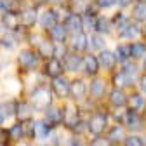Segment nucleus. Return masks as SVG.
Here are the masks:
<instances>
[{
  "label": "nucleus",
  "mask_w": 146,
  "mask_h": 146,
  "mask_svg": "<svg viewBox=\"0 0 146 146\" xmlns=\"http://www.w3.org/2000/svg\"><path fill=\"white\" fill-rule=\"evenodd\" d=\"M132 2H136V0H118V4H120L122 7H127V5H131Z\"/></svg>",
  "instance_id": "obj_43"
},
{
  "label": "nucleus",
  "mask_w": 146,
  "mask_h": 146,
  "mask_svg": "<svg viewBox=\"0 0 146 146\" xmlns=\"http://www.w3.org/2000/svg\"><path fill=\"white\" fill-rule=\"evenodd\" d=\"M50 90L56 94L59 99H64L70 96V82L63 77H56L50 82Z\"/></svg>",
  "instance_id": "obj_3"
},
{
  "label": "nucleus",
  "mask_w": 146,
  "mask_h": 146,
  "mask_svg": "<svg viewBox=\"0 0 146 146\" xmlns=\"http://www.w3.org/2000/svg\"><path fill=\"white\" fill-rule=\"evenodd\" d=\"M113 144H120L122 141H125V134H123V127L122 125H115L108 131V136H106Z\"/></svg>",
  "instance_id": "obj_24"
},
{
  "label": "nucleus",
  "mask_w": 146,
  "mask_h": 146,
  "mask_svg": "<svg viewBox=\"0 0 146 146\" xmlns=\"http://www.w3.org/2000/svg\"><path fill=\"white\" fill-rule=\"evenodd\" d=\"M144 143H146V139H144Z\"/></svg>",
  "instance_id": "obj_50"
},
{
  "label": "nucleus",
  "mask_w": 146,
  "mask_h": 146,
  "mask_svg": "<svg viewBox=\"0 0 146 146\" xmlns=\"http://www.w3.org/2000/svg\"><path fill=\"white\" fill-rule=\"evenodd\" d=\"M11 141V132L7 129H0V146H7Z\"/></svg>",
  "instance_id": "obj_39"
},
{
  "label": "nucleus",
  "mask_w": 146,
  "mask_h": 146,
  "mask_svg": "<svg viewBox=\"0 0 146 146\" xmlns=\"http://www.w3.org/2000/svg\"><path fill=\"white\" fill-rule=\"evenodd\" d=\"M2 44H4L7 49H12V47L16 45V40L11 38V35H5V36H4V40H2Z\"/></svg>",
  "instance_id": "obj_41"
},
{
  "label": "nucleus",
  "mask_w": 146,
  "mask_h": 146,
  "mask_svg": "<svg viewBox=\"0 0 146 146\" xmlns=\"http://www.w3.org/2000/svg\"><path fill=\"white\" fill-rule=\"evenodd\" d=\"M127 98L129 96H125L123 89H117L115 87L111 92H110V104L115 106V108H122V106L127 104Z\"/></svg>",
  "instance_id": "obj_20"
},
{
  "label": "nucleus",
  "mask_w": 146,
  "mask_h": 146,
  "mask_svg": "<svg viewBox=\"0 0 146 146\" xmlns=\"http://www.w3.org/2000/svg\"><path fill=\"white\" fill-rule=\"evenodd\" d=\"M11 139H14V141H17V139H21L23 136H25V132H23V123H14L12 127H11Z\"/></svg>",
  "instance_id": "obj_37"
},
{
  "label": "nucleus",
  "mask_w": 146,
  "mask_h": 146,
  "mask_svg": "<svg viewBox=\"0 0 146 146\" xmlns=\"http://www.w3.org/2000/svg\"><path fill=\"white\" fill-rule=\"evenodd\" d=\"M47 122H49V125L50 127H56L58 123H61L63 120H64V115H63V110H59V108H56V106H49L47 108Z\"/></svg>",
  "instance_id": "obj_21"
},
{
  "label": "nucleus",
  "mask_w": 146,
  "mask_h": 146,
  "mask_svg": "<svg viewBox=\"0 0 146 146\" xmlns=\"http://www.w3.org/2000/svg\"><path fill=\"white\" fill-rule=\"evenodd\" d=\"M68 28H66V25H63V23H56L52 28H49V35H50V38L54 40V42H58V44H64L66 42V38H68Z\"/></svg>",
  "instance_id": "obj_9"
},
{
  "label": "nucleus",
  "mask_w": 146,
  "mask_h": 146,
  "mask_svg": "<svg viewBox=\"0 0 146 146\" xmlns=\"http://www.w3.org/2000/svg\"><path fill=\"white\" fill-rule=\"evenodd\" d=\"M111 25H113L117 30H122V28H125L127 25H129V17H127L125 14H122V12H117V14L111 17Z\"/></svg>",
  "instance_id": "obj_34"
},
{
  "label": "nucleus",
  "mask_w": 146,
  "mask_h": 146,
  "mask_svg": "<svg viewBox=\"0 0 146 146\" xmlns=\"http://www.w3.org/2000/svg\"><path fill=\"white\" fill-rule=\"evenodd\" d=\"M63 2V0H47V4H54V5H56V4H61Z\"/></svg>",
  "instance_id": "obj_44"
},
{
  "label": "nucleus",
  "mask_w": 146,
  "mask_h": 146,
  "mask_svg": "<svg viewBox=\"0 0 146 146\" xmlns=\"http://www.w3.org/2000/svg\"><path fill=\"white\" fill-rule=\"evenodd\" d=\"M96 4H98V7L106 9V7H113L115 4H118V0H96Z\"/></svg>",
  "instance_id": "obj_40"
},
{
  "label": "nucleus",
  "mask_w": 146,
  "mask_h": 146,
  "mask_svg": "<svg viewBox=\"0 0 146 146\" xmlns=\"http://www.w3.org/2000/svg\"><path fill=\"white\" fill-rule=\"evenodd\" d=\"M87 129L94 136H103L104 131H108V117H106V113H94L90 117L89 123H87Z\"/></svg>",
  "instance_id": "obj_2"
},
{
  "label": "nucleus",
  "mask_w": 146,
  "mask_h": 146,
  "mask_svg": "<svg viewBox=\"0 0 146 146\" xmlns=\"http://www.w3.org/2000/svg\"><path fill=\"white\" fill-rule=\"evenodd\" d=\"M111 19H108L104 16H98L96 17V23H94V31L96 33H101V35H106L111 31Z\"/></svg>",
  "instance_id": "obj_22"
},
{
  "label": "nucleus",
  "mask_w": 146,
  "mask_h": 146,
  "mask_svg": "<svg viewBox=\"0 0 146 146\" xmlns=\"http://www.w3.org/2000/svg\"><path fill=\"white\" fill-rule=\"evenodd\" d=\"M44 73H45L47 77H50V78L61 77L63 73H64V64L58 58H50V59H47V63L44 66Z\"/></svg>",
  "instance_id": "obj_4"
},
{
  "label": "nucleus",
  "mask_w": 146,
  "mask_h": 146,
  "mask_svg": "<svg viewBox=\"0 0 146 146\" xmlns=\"http://www.w3.org/2000/svg\"><path fill=\"white\" fill-rule=\"evenodd\" d=\"M90 146H113V143L104 136H96L92 141H90Z\"/></svg>",
  "instance_id": "obj_38"
},
{
  "label": "nucleus",
  "mask_w": 146,
  "mask_h": 146,
  "mask_svg": "<svg viewBox=\"0 0 146 146\" xmlns=\"http://www.w3.org/2000/svg\"><path fill=\"white\" fill-rule=\"evenodd\" d=\"M58 23V19H56V16H54V12H52V9L50 11H47L42 17H40V25L45 28V30H49V28H52L54 25Z\"/></svg>",
  "instance_id": "obj_33"
},
{
  "label": "nucleus",
  "mask_w": 146,
  "mask_h": 146,
  "mask_svg": "<svg viewBox=\"0 0 146 146\" xmlns=\"http://www.w3.org/2000/svg\"><path fill=\"white\" fill-rule=\"evenodd\" d=\"M4 118H5V117H4L2 113H0V125H2V122H4Z\"/></svg>",
  "instance_id": "obj_46"
},
{
  "label": "nucleus",
  "mask_w": 146,
  "mask_h": 146,
  "mask_svg": "<svg viewBox=\"0 0 146 146\" xmlns=\"http://www.w3.org/2000/svg\"><path fill=\"white\" fill-rule=\"evenodd\" d=\"M137 70H139V66H137V63H136V59L134 61H125V63H122V71H125L127 75H131V77H136L137 75Z\"/></svg>",
  "instance_id": "obj_35"
},
{
  "label": "nucleus",
  "mask_w": 146,
  "mask_h": 146,
  "mask_svg": "<svg viewBox=\"0 0 146 146\" xmlns=\"http://www.w3.org/2000/svg\"><path fill=\"white\" fill-rule=\"evenodd\" d=\"M132 17L137 23H144L146 21V2H137L132 7Z\"/></svg>",
  "instance_id": "obj_27"
},
{
  "label": "nucleus",
  "mask_w": 146,
  "mask_h": 146,
  "mask_svg": "<svg viewBox=\"0 0 146 146\" xmlns=\"http://www.w3.org/2000/svg\"><path fill=\"white\" fill-rule=\"evenodd\" d=\"M99 58L94 56V54H85L84 56V70L89 77H96L99 71Z\"/></svg>",
  "instance_id": "obj_10"
},
{
  "label": "nucleus",
  "mask_w": 146,
  "mask_h": 146,
  "mask_svg": "<svg viewBox=\"0 0 146 146\" xmlns=\"http://www.w3.org/2000/svg\"><path fill=\"white\" fill-rule=\"evenodd\" d=\"M111 84H113V87H117V89H125V87H131V85L134 84V77L127 75L125 71L120 70V71H115V73H113Z\"/></svg>",
  "instance_id": "obj_11"
},
{
  "label": "nucleus",
  "mask_w": 146,
  "mask_h": 146,
  "mask_svg": "<svg viewBox=\"0 0 146 146\" xmlns=\"http://www.w3.org/2000/svg\"><path fill=\"white\" fill-rule=\"evenodd\" d=\"M64 59V68L68 71H78L82 66H84V58L80 56V52H75V50H71V52H66V56L63 58Z\"/></svg>",
  "instance_id": "obj_5"
},
{
  "label": "nucleus",
  "mask_w": 146,
  "mask_h": 146,
  "mask_svg": "<svg viewBox=\"0 0 146 146\" xmlns=\"http://www.w3.org/2000/svg\"><path fill=\"white\" fill-rule=\"evenodd\" d=\"M127 110H131V111H137V113H141L143 110L146 108V99H144V96L143 94H137V92H134V94H131L129 98H127Z\"/></svg>",
  "instance_id": "obj_12"
},
{
  "label": "nucleus",
  "mask_w": 146,
  "mask_h": 146,
  "mask_svg": "<svg viewBox=\"0 0 146 146\" xmlns=\"http://www.w3.org/2000/svg\"><path fill=\"white\" fill-rule=\"evenodd\" d=\"M2 23H4V26L7 30L16 31L17 28H19V25H21V16L17 12H14V11H5V14L2 17Z\"/></svg>",
  "instance_id": "obj_14"
},
{
  "label": "nucleus",
  "mask_w": 146,
  "mask_h": 146,
  "mask_svg": "<svg viewBox=\"0 0 146 146\" xmlns=\"http://www.w3.org/2000/svg\"><path fill=\"white\" fill-rule=\"evenodd\" d=\"M98 58H99V64H101L104 70H113L115 64L118 63V61H117V56H115V52L106 50V49H103V50L99 52Z\"/></svg>",
  "instance_id": "obj_17"
},
{
  "label": "nucleus",
  "mask_w": 146,
  "mask_h": 146,
  "mask_svg": "<svg viewBox=\"0 0 146 146\" xmlns=\"http://www.w3.org/2000/svg\"><path fill=\"white\" fill-rule=\"evenodd\" d=\"M89 44L94 50H103L104 45H106V40H104V36L101 33H92L89 36Z\"/></svg>",
  "instance_id": "obj_31"
},
{
  "label": "nucleus",
  "mask_w": 146,
  "mask_h": 146,
  "mask_svg": "<svg viewBox=\"0 0 146 146\" xmlns=\"http://www.w3.org/2000/svg\"><path fill=\"white\" fill-rule=\"evenodd\" d=\"M14 115H17L21 120H26V118H30V115H31V106L28 104V103H23V101H17L16 103V113Z\"/></svg>",
  "instance_id": "obj_29"
},
{
  "label": "nucleus",
  "mask_w": 146,
  "mask_h": 146,
  "mask_svg": "<svg viewBox=\"0 0 146 146\" xmlns=\"http://www.w3.org/2000/svg\"><path fill=\"white\" fill-rule=\"evenodd\" d=\"M143 70L146 71V56H144V59H143Z\"/></svg>",
  "instance_id": "obj_45"
},
{
  "label": "nucleus",
  "mask_w": 146,
  "mask_h": 146,
  "mask_svg": "<svg viewBox=\"0 0 146 146\" xmlns=\"http://www.w3.org/2000/svg\"><path fill=\"white\" fill-rule=\"evenodd\" d=\"M125 125L129 131H143L144 129V120L143 117L137 113V111H131V110H127V115H125Z\"/></svg>",
  "instance_id": "obj_6"
},
{
  "label": "nucleus",
  "mask_w": 146,
  "mask_h": 146,
  "mask_svg": "<svg viewBox=\"0 0 146 146\" xmlns=\"http://www.w3.org/2000/svg\"><path fill=\"white\" fill-rule=\"evenodd\" d=\"M89 47V36L87 33L82 31H77V33H71V49L75 52H85Z\"/></svg>",
  "instance_id": "obj_7"
},
{
  "label": "nucleus",
  "mask_w": 146,
  "mask_h": 146,
  "mask_svg": "<svg viewBox=\"0 0 146 146\" xmlns=\"http://www.w3.org/2000/svg\"><path fill=\"white\" fill-rule=\"evenodd\" d=\"M38 54H35L33 50H30V49H25V50H21V54H19V64L21 66H25V68H35L36 66V63H38Z\"/></svg>",
  "instance_id": "obj_16"
},
{
  "label": "nucleus",
  "mask_w": 146,
  "mask_h": 146,
  "mask_svg": "<svg viewBox=\"0 0 146 146\" xmlns=\"http://www.w3.org/2000/svg\"><path fill=\"white\" fill-rule=\"evenodd\" d=\"M131 56L132 59H141L146 56V44L144 42H132L131 44Z\"/></svg>",
  "instance_id": "obj_28"
},
{
  "label": "nucleus",
  "mask_w": 146,
  "mask_h": 146,
  "mask_svg": "<svg viewBox=\"0 0 146 146\" xmlns=\"http://www.w3.org/2000/svg\"><path fill=\"white\" fill-rule=\"evenodd\" d=\"M136 2H146V0H136Z\"/></svg>",
  "instance_id": "obj_48"
},
{
  "label": "nucleus",
  "mask_w": 146,
  "mask_h": 146,
  "mask_svg": "<svg viewBox=\"0 0 146 146\" xmlns=\"http://www.w3.org/2000/svg\"><path fill=\"white\" fill-rule=\"evenodd\" d=\"M85 94H87V87H85L84 80L77 78V80L70 82V96L75 101H80L82 98H85Z\"/></svg>",
  "instance_id": "obj_15"
},
{
  "label": "nucleus",
  "mask_w": 146,
  "mask_h": 146,
  "mask_svg": "<svg viewBox=\"0 0 146 146\" xmlns=\"http://www.w3.org/2000/svg\"><path fill=\"white\" fill-rule=\"evenodd\" d=\"M63 115H64V123L70 129H75L80 123V113L75 106H66V110H63Z\"/></svg>",
  "instance_id": "obj_13"
},
{
  "label": "nucleus",
  "mask_w": 146,
  "mask_h": 146,
  "mask_svg": "<svg viewBox=\"0 0 146 146\" xmlns=\"http://www.w3.org/2000/svg\"><path fill=\"white\" fill-rule=\"evenodd\" d=\"M115 56H117L118 63H125V61L132 59V56H131V44H118L117 49H115Z\"/></svg>",
  "instance_id": "obj_23"
},
{
  "label": "nucleus",
  "mask_w": 146,
  "mask_h": 146,
  "mask_svg": "<svg viewBox=\"0 0 146 146\" xmlns=\"http://www.w3.org/2000/svg\"><path fill=\"white\" fill-rule=\"evenodd\" d=\"M7 2H14V0H7Z\"/></svg>",
  "instance_id": "obj_49"
},
{
  "label": "nucleus",
  "mask_w": 146,
  "mask_h": 146,
  "mask_svg": "<svg viewBox=\"0 0 146 146\" xmlns=\"http://www.w3.org/2000/svg\"><path fill=\"white\" fill-rule=\"evenodd\" d=\"M50 134V125H49V122L45 120V122H35V137H45V136H49Z\"/></svg>",
  "instance_id": "obj_32"
},
{
  "label": "nucleus",
  "mask_w": 146,
  "mask_h": 146,
  "mask_svg": "<svg viewBox=\"0 0 146 146\" xmlns=\"http://www.w3.org/2000/svg\"><path fill=\"white\" fill-rule=\"evenodd\" d=\"M66 28L68 31L71 33H77V31H82L84 30V21H82V14H77V12H71L68 16V19H66Z\"/></svg>",
  "instance_id": "obj_18"
},
{
  "label": "nucleus",
  "mask_w": 146,
  "mask_h": 146,
  "mask_svg": "<svg viewBox=\"0 0 146 146\" xmlns=\"http://www.w3.org/2000/svg\"><path fill=\"white\" fill-rule=\"evenodd\" d=\"M139 89H141L143 94H146V73L139 77Z\"/></svg>",
  "instance_id": "obj_42"
},
{
  "label": "nucleus",
  "mask_w": 146,
  "mask_h": 146,
  "mask_svg": "<svg viewBox=\"0 0 146 146\" xmlns=\"http://www.w3.org/2000/svg\"><path fill=\"white\" fill-rule=\"evenodd\" d=\"M50 103H52V90L47 87H36L30 96V104L36 110L49 108Z\"/></svg>",
  "instance_id": "obj_1"
},
{
  "label": "nucleus",
  "mask_w": 146,
  "mask_h": 146,
  "mask_svg": "<svg viewBox=\"0 0 146 146\" xmlns=\"http://www.w3.org/2000/svg\"><path fill=\"white\" fill-rule=\"evenodd\" d=\"M38 56H40V58H45V59L54 58V45H52L50 42H47V40L40 42V44H38Z\"/></svg>",
  "instance_id": "obj_30"
},
{
  "label": "nucleus",
  "mask_w": 146,
  "mask_h": 146,
  "mask_svg": "<svg viewBox=\"0 0 146 146\" xmlns=\"http://www.w3.org/2000/svg\"><path fill=\"white\" fill-rule=\"evenodd\" d=\"M141 36V28L139 25L136 23H129L125 28L120 30V38H125V40H136Z\"/></svg>",
  "instance_id": "obj_19"
},
{
  "label": "nucleus",
  "mask_w": 146,
  "mask_h": 146,
  "mask_svg": "<svg viewBox=\"0 0 146 146\" xmlns=\"http://www.w3.org/2000/svg\"><path fill=\"white\" fill-rule=\"evenodd\" d=\"M123 146H146V143H144V139H143L141 136L132 134V136H127V137H125Z\"/></svg>",
  "instance_id": "obj_36"
},
{
  "label": "nucleus",
  "mask_w": 146,
  "mask_h": 146,
  "mask_svg": "<svg viewBox=\"0 0 146 146\" xmlns=\"http://www.w3.org/2000/svg\"><path fill=\"white\" fill-rule=\"evenodd\" d=\"M71 146H82V144H78V143H73V144H71Z\"/></svg>",
  "instance_id": "obj_47"
},
{
  "label": "nucleus",
  "mask_w": 146,
  "mask_h": 146,
  "mask_svg": "<svg viewBox=\"0 0 146 146\" xmlns=\"http://www.w3.org/2000/svg\"><path fill=\"white\" fill-rule=\"evenodd\" d=\"M89 94L94 99H101L106 94V82H104V78L94 77L92 82H90V85H89Z\"/></svg>",
  "instance_id": "obj_8"
},
{
  "label": "nucleus",
  "mask_w": 146,
  "mask_h": 146,
  "mask_svg": "<svg viewBox=\"0 0 146 146\" xmlns=\"http://www.w3.org/2000/svg\"><path fill=\"white\" fill-rule=\"evenodd\" d=\"M52 12H54V16H56L58 23H66L68 16L71 14L70 7H66V5H59V4H56V5L52 7Z\"/></svg>",
  "instance_id": "obj_26"
},
{
  "label": "nucleus",
  "mask_w": 146,
  "mask_h": 146,
  "mask_svg": "<svg viewBox=\"0 0 146 146\" xmlns=\"http://www.w3.org/2000/svg\"><path fill=\"white\" fill-rule=\"evenodd\" d=\"M36 19H38V12H36L35 7L26 9V11L21 14V25H25V26H33V25L36 23Z\"/></svg>",
  "instance_id": "obj_25"
}]
</instances>
